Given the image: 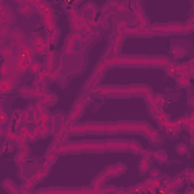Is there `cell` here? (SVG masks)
Masks as SVG:
<instances>
[{
  "mask_svg": "<svg viewBox=\"0 0 194 194\" xmlns=\"http://www.w3.org/2000/svg\"><path fill=\"white\" fill-rule=\"evenodd\" d=\"M190 123H194V114L190 115Z\"/></svg>",
  "mask_w": 194,
  "mask_h": 194,
  "instance_id": "11",
  "label": "cell"
},
{
  "mask_svg": "<svg viewBox=\"0 0 194 194\" xmlns=\"http://www.w3.org/2000/svg\"><path fill=\"white\" fill-rule=\"evenodd\" d=\"M171 53L176 58H182L183 55H185V50H181L179 47H173V49H171Z\"/></svg>",
  "mask_w": 194,
  "mask_h": 194,
  "instance_id": "7",
  "label": "cell"
},
{
  "mask_svg": "<svg viewBox=\"0 0 194 194\" xmlns=\"http://www.w3.org/2000/svg\"><path fill=\"white\" fill-rule=\"evenodd\" d=\"M150 168V162H149V158H143L141 162H140V170L141 171H147Z\"/></svg>",
  "mask_w": 194,
  "mask_h": 194,
  "instance_id": "5",
  "label": "cell"
},
{
  "mask_svg": "<svg viewBox=\"0 0 194 194\" xmlns=\"http://www.w3.org/2000/svg\"><path fill=\"white\" fill-rule=\"evenodd\" d=\"M23 36H24V34L20 31V29H14L11 32V40L12 41H15V43H21Z\"/></svg>",
  "mask_w": 194,
  "mask_h": 194,
  "instance_id": "2",
  "label": "cell"
},
{
  "mask_svg": "<svg viewBox=\"0 0 194 194\" xmlns=\"http://www.w3.org/2000/svg\"><path fill=\"white\" fill-rule=\"evenodd\" d=\"M190 105H191V106H194V94L191 96V99H190Z\"/></svg>",
  "mask_w": 194,
  "mask_h": 194,
  "instance_id": "10",
  "label": "cell"
},
{
  "mask_svg": "<svg viewBox=\"0 0 194 194\" xmlns=\"http://www.w3.org/2000/svg\"><path fill=\"white\" fill-rule=\"evenodd\" d=\"M176 152H177V155H187V152H188V147H187V144H183V143H179V144H176Z\"/></svg>",
  "mask_w": 194,
  "mask_h": 194,
  "instance_id": "4",
  "label": "cell"
},
{
  "mask_svg": "<svg viewBox=\"0 0 194 194\" xmlns=\"http://www.w3.org/2000/svg\"><path fill=\"white\" fill-rule=\"evenodd\" d=\"M40 70H41V65H40V62H35V61H34V62L31 64V71L38 74V73H41Z\"/></svg>",
  "mask_w": 194,
  "mask_h": 194,
  "instance_id": "8",
  "label": "cell"
},
{
  "mask_svg": "<svg viewBox=\"0 0 194 194\" xmlns=\"http://www.w3.org/2000/svg\"><path fill=\"white\" fill-rule=\"evenodd\" d=\"M152 176H153V177L159 176V170H155V168H153V171H152Z\"/></svg>",
  "mask_w": 194,
  "mask_h": 194,
  "instance_id": "9",
  "label": "cell"
},
{
  "mask_svg": "<svg viewBox=\"0 0 194 194\" xmlns=\"http://www.w3.org/2000/svg\"><path fill=\"white\" fill-rule=\"evenodd\" d=\"M191 144L194 146V135H191Z\"/></svg>",
  "mask_w": 194,
  "mask_h": 194,
  "instance_id": "12",
  "label": "cell"
},
{
  "mask_svg": "<svg viewBox=\"0 0 194 194\" xmlns=\"http://www.w3.org/2000/svg\"><path fill=\"white\" fill-rule=\"evenodd\" d=\"M18 11H20V14H21V15L29 17V15H32V14H34V8H32V5H31V3L24 2V3H20V6H18Z\"/></svg>",
  "mask_w": 194,
  "mask_h": 194,
  "instance_id": "1",
  "label": "cell"
},
{
  "mask_svg": "<svg viewBox=\"0 0 194 194\" xmlns=\"http://www.w3.org/2000/svg\"><path fill=\"white\" fill-rule=\"evenodd\" d=\"M177 83H179V87H188V85H190V80H188V78H187L185 74H182V76L177 78Z\"/></svg>",
  "mask_w": 194,
  "mask_h": 194,
  "instance_id": "6",
  "label": "cell"
},
{
  "mask_svg": "<svg viewBox=\"0 0 194 194\" xmlns=\"http://www.w3.org/2000/svg\"><path fill=\"white\" fill-rule=\"evenodd\" d=\"M153 156H155V159L159 161V162H167V153L164 150H156L153 153Z\"/></svg>",
  "mask_w": 194,
  "mask_h": 194,
  "instance_id": "3",
  "label": "cell"
}]
</instances>
